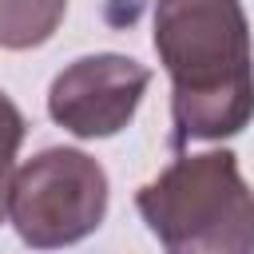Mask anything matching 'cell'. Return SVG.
Wrapping results in <instances>:
<instances>
[{
    "instance_id": "cell-1",
    "label": "cell",
    "mask_w": 254,
    "mask_h": 254,
    "mask_svg": "<svg viewBox=\"0 0 254 254\" xmlns=\"http://www.w3.org/2000/svg\"><path fill=\"white\" fill-rule=\"evenodd\" d=\"M155 52L175 83L179 147L238 135L254 119V52L238 0H159Z\"/></svg>"
},
{
    "instance_id": "cell-2",
    "label": "cell",
    "mask_w": 254,
    "mask_h": 254,
    "mask_svg": "<svg viewBox=\"0 0 254 254\" xmlns=\"http://www.w3.org/2000/svg\"><path fill=\"white\" fill-rule=\"evenodd\" d=\"M135 206L167 254H254V190L230 151L183 155Z\"/></svg>"
},
{
    "instance_id": "cell-3",
    "label": "cell",
    "mask_w": 254,
    "mask_h": 254,
    "mask_svg": "<svg viewBox=\"0 0 254 254\" xmlns=\"http://www.w3.org/2000/svg\"><path fill=\"white\" fill-rule=\"evenodd\" d=\"M107 214L103 167L71 147H48L28 159L8 187V218L32 250H60L91 230Z\"/></svg>"
},
{
    "instance_id": "cell-4",
    "label": "cell",
    "mask_w": 254,
    "mask_h": 254,
    "mask_svg": "<svg viewBox=\"0 0 254 254\" xmlns=\"http://www.w3.org/2000/svg\"><path fill=\"white\" fill-rule=\"evenodd\" d=\"M147 83L151 71L139 60L115 52L83 56L52 79L48 115L79 139H107L131 123Z\"/></svg>"
},
{
    "instance_id": "cell-5",
    "label": "cell",
    "mask_w": 254,
    "mask_h": 254,
    "mask_svg": "<svg viewBox=\"0 0 254 254\" xmlns=\"http://www.w3.org/2000/svg\"><path fill=\"white\" fill-rule=\"evenodd\" d=\"M67 0H0V48L24 52L52 40Z\"/></svg>"
},
{
    "instance_id": "cell-6",
    "label": "cell",
    "mask_w": 254,
    "mask_h": 254,
    "mask_svg": "<svg viewBox=\"0 0 254 254\" xmlns=\"http://www.w3.org/2000/svg\"><path fill=\"white\" fill-rule=\"evenodd\" d=\"M24 143V115L20 107L0 91V218L8 214V187H12V163Z\"/></svg>"
}]
</instances>
